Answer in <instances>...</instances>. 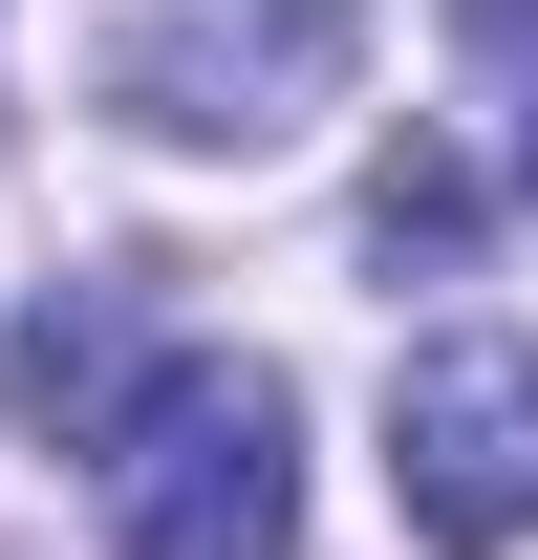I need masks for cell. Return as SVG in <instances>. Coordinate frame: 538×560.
<instances>
[{
	"instance_id": "cell-1",
	"label": "cell",
	"mask_w": 538,
	"mask_h": 560,
	"mask_svg": "<svg viewBox=\"0 0 538 560\" xmlns=\"http://www.w3.org/2000/svg\"><path fill=\"white\" fill-rule=\"evenodd\" d=\"M108 539L130 560H302V388L259 346L151 366L108 431Z\"/></svg>"
},
{
	"instance_id": "cell-5",
	"label": "cell",
	"mask_w": 538,
	"mask_h": 560,
	"mask_svg": "<svg viewBox=\"0 0 538 560\" xmlns=\"http://www.w3.org/2000/svg\"><path fill=\"white\" fill-rule=\"evenodd\" d=\"M473 237V173L453 151H388V173H366V259H453Z\"/></svg>"
},
{
	"instance_id": "cell-2",
	"label": "cell",
	"mask_w": 538,
	"mask_h": 560,
	"mask_svg": "<svg viewBox=\"0 0 538 560\" xmlns=\"http://www.w3.org/2000/svg\"><path fill=\"white\" fill-rule=\"evenodd\" d=\"M344 66H366V0H151L108 44V108L151 151H280L344 108Z\"/></svg>"
},
{
	"instance_id": "cell-4",
	"label": "cell",
	"mask_w": 538,
	"mask_h": 560,
	"mask_svg": "<svg viewBox=\"0 0 538 560\" xmlns=\"http://www.w3.org/2000/svg\"><path fill=\"white\" fill-rule=\"evenodd\" d=\"M130 280H44V302H22V324H0V410L22 431H66V453H108V431H130Z\"/></svg>"
},
{
	"instance_id": "cell-3",
	"label": "cell",
	"mask_w": 538,
	"mask_h": 560,
	"mask_svg": "<svg viewBox=\"0 0 538 560\" xmlns=\"http://www.w3.org/2000/svg\"><path fill=\"white\" fill-rule=\"evenodd\" d=\"M388 495L431 560H495L538 539V346H431L388 388Z\"/></svg>"
},
{
	"instance_id": "cell-6",
	"label": "cell",
	"mask_w": 538,
	"mask_h": 560,
	"mask_svg": "<svg viewBox=\"0 0 538 560\" xmlns=\"http://www.w3.org/2000/svg\"><path fill=\"white\" fill-rule=\"evenodd\" d=\"M473 44H495V66H517V108H538V0H473Z\"/></svg>"
}]
</instances>
